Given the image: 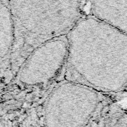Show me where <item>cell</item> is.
Here are the masks:
<instances>
[{"instance_id":"1","label":"cell","mask_w":127,"mask_h":127,"mask_svg":"<svg viewBox=\"0 0 127 127\" xmlns=\"http://www.w3.org/2000/svg\"><path fill=\"white\" fill-rule=\"evenodd\" d=\"M8 4L15 36L11 57L17 60L67 35L82 18L81 0H8Z\"/></svg>"},{"instance_id":"2","label":"cell","mask_w":127,"mask_h":127,"mask_svg":"<svg viewBox=\"0 0 127 127\" xmlns=\"http://www.w3.org/2000/svg\"><path fill=\"white\" fill-rule=\"evenodd\" d=\"M67 38V74L74 71L127 74V34L89 16L82 17Z\"/></svg>"},{"instance_id":"3","label":"cell","mask_w":127,"mask_h":127,"mask_svg":"<svg viewBox=\"0 0 127 127\" xmlns=\"http://www.w3.org/2000/svg\"><path fill=\"white\" fill-rule=\"evenodd\" d=\"M68 48L67 35L39 45L23 60L17 74V80L25 86L45 84L65 64Z\"/></svg>"},{"instance_id":"4","label":"cell","mask_w":127,"mask_h":127,"mask_svg":"<svg viewBox=\"0 0 127 127\" xmlns=\"http://www.w3.org/2000/svg\"><path fill=\"white\" fill-rule=\"evenodd\" d=\"M92 16L127 34V0H91Z\"/></svg>"},{"instance_id":"5","label":"cell","mask_w":127,"mask_h":127,"mask_svg":"<svg viewBox=\"0 0 127 127\" xmlns=\"http://www.w3.org/2000/svg\"><path fill=\"white\" fill-rule=\"evenodd\" d=\"M15 36L8 0H0V63L11 57Z\"/></svg>"}]
</instances>
